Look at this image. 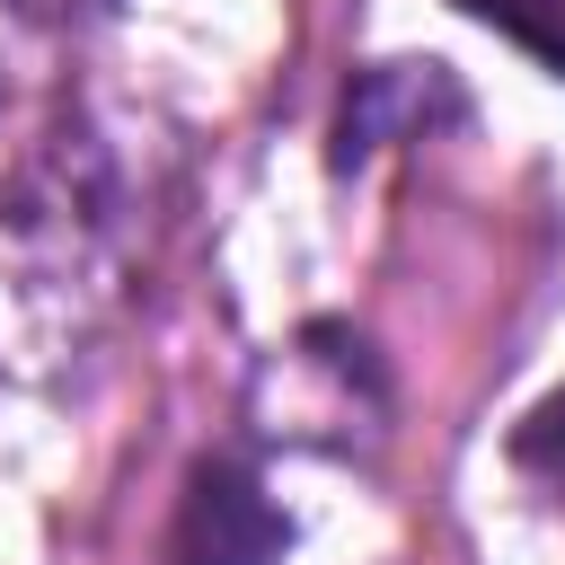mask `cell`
<instances>
[{
	"instance_id": "cell-2",
	"label": "cell",
	"mask_w": 565,
	"mask_h": 565,
	"mask_svg": "<svg viewBox=\"0 0 565 565\" xmlns=\"http://www.w3.org/2000/svg\"><path fill=\"white\" fill-rule=\"evenodd\" d=\"M477 26L512 35L521 53H539L547 71H565V0H459Z\"/></svg>"
},
{
	"instance_id": "cell-1",
	"label": "cell",
	"mask_w": 565,
	"mask_h": 565,
	"mask_svg": "<svg viewBox=\"0 0 565 565\" xmlns=\"http://www.w3.org/2000/svg\"><path fill=\"white\" fill-rule=\"evenodd\" d=\"M177 565H282L291 521L274 512V494L256 486V468L238 459H203L177 494V530H168Z\"/></svg>"
},
{
	"instance_id": "cell-3",
	"label": "cell",
	"mask_w": 565,
	"mask_h": 565,
	"mask_svg": "<svg viewBox=\"0 0 565 565\" xmlns=\"http://www.w3.org/2000/svg\"><path fill=\"white\" fill-rule=\"evenodd\" d=\"M512 468H530L547 494H565V388L539 397V406L521 415V433H512Z\"/></svg>"
}]
</instances>
